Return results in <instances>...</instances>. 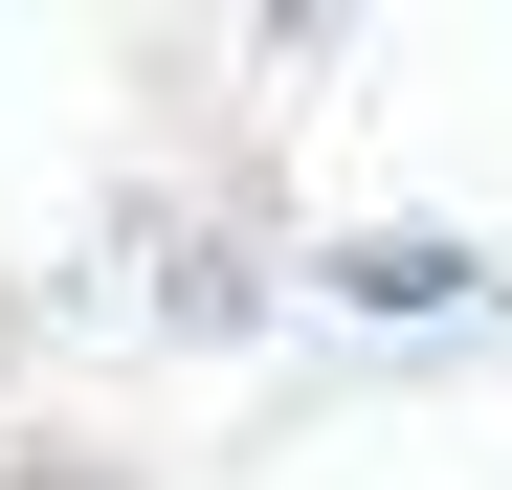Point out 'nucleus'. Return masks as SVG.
Here are the masks:
<instances>
[{"label": "nucleus", "mask_w": 512, "mask_h": 490, "mask_svg": "<svg viewBox=\"0 0 512 490\" xmlns=\"http://www.w3.org/2000/svg\"><path fill=\"white\" fill-rule=\"evenodd\" d=\"M490 268H468V245L446 223H357V245H334V312H468Z\"/></svg>", "instance_id": "obj_1"}]
</instances>
